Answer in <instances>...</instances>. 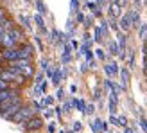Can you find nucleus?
<instances>
[{
	"label": "nucleus",
	"instance_id": "f257e3e1",
	"mask_svg": "<svg viewBox=\"0 0 147 133\" xmlns=\"http://www.w3.org/2000/svg\"><path fill=\"white\" fill-rule=\"evenodd\" d=\"M23 104H25V103H23L22 95L11 97V99H7V101L0 103V115H2L4 119H9V121H11V119L18 114V110L22 108Z\"/></svg>",
	"mask_w": 147,
	"mask_h": 133
},
{
	"label": "nucleus",
	"instance_id": "f03ea898",
	"mask_svg": "<svg viewBox=\"0 0 147 133\" xmlns=\"http://www.w3.org/2000/svg\"><path fill=\"white\" fill-rule=\"evenodd\" d=\"M7 69H11L13 72L23 76V77H32L34 76V66H32V59H16V61H11Z\"/></svg>",
	"mask_w": 147,
	"mask_h": 133
},
{
	"label": "nucleus",
	"instance_id": "7ed1b4c3",
	"mask_svg": "<svg viewBox=\"0 0 147 133\" xmlns=\"http://www.w3.org/2000/svg\"><path fill=\"white\" fill-rule=\"evenodd\" d=\"M36 112H38V110H36L32 104H23L22 108L18 110V114L13 117L11 121H13V122H16V124H23V122H27L29 119L34 117V115H36Z\"/></svg>",
	"mask_w": 147,
	"mask_h": 133
},
{
	"label": "nucleus",
	"instance_id": "20e7f679",
	"mask_svg": "<svg viewBox=\"0 0 147 133\" xmlns=\"http://www.w3.org/2000/svg\"><path fill=\"white\" fill-rule=\"evenodd\" d=\"M20 126H22V130L25 133H29V131H39V130L43 128V119L34 115L32 119H29L27 122H23V124H20Z\"/></svg>",
	"mask_w": 147,
	"mask_h": 133
},
{
	"label": "nucleus",
	"instance_id": "39448f33",
	"mask_svg": "<svg viewBox=\"0 0 147 133\" xmlns=\"http://www.w3.org/2000/svg\"><path fill=\"white\" fill-rule=\"evenodd\" d=\"M9 36L13 38V42H15L16 45H22V43H25V34H23V31L20 29V27H13L11 31H9Z\"/></svg>",
	"mask_w": 147,
	"mask_h": 133
},
{
	"label": "nucleus",
	"instance_id": "423d86ee",
	"mask_svg": "<svg viewBox=\"0 0 147 133\" xmlns=\"http://www.w3.org/2000/svg\"><path fill=\"white\" fill-rule=\"evenodd\" d=\"M16 95H20V90L13 88V86H9V88H5V90H0V103L7 101L11 97H16Z\"/></svg>",
	"mask_w": 147,
	"mask_h": 133
},
{
	"label": "nucleus",
	"instance_id": "0eeeda50",
	"mask_svg": "<svg viewBox=\"0 0 147 133\" xmlns=\"http://www.w3.org/2000/svg\"><path fill=\"white\" fill-rule=\"evenodd\" d=\"M131 16L129 15H124L122 18H120V29H124V31H129L131 29Z\"/></svg>",
	"mask_w": 147,
	"mask_h": 133
},
{
	"label": "nucleus",
	"instance_id": "6e6552de",
	"mask_svg": "<svg viewBox=\"0 0 147 133\" xmlns=\"http://www.w3.org/2000/svg\"><path fill=\"white\" fill-rule=\"evenodd\" d=\"M120 77H122V88H126L128 83H129V77H131L129 70L128 69H122V70H120Z\"/></svg>",
	"mask_w": 147,
	"mask_h": 133
},
{
	"label": "nucleus",
	"instance_id": "1a4fd4ad",
	"mask_svg": "<svg viewBox=\"0 0 147 133\" xmlns=\"http://www.w3.org/2000/svg\"><path fill=\"white\" fill-rule=\"evenodd\" d=\"M34 22H36V25H38V29L41 31L43 34H47V32H49V31L45 29V22H43V18H41V15H36V16H34Z\"/></svg>",
	"mask_w": 147,
	"mask_h": 133
},
{
	"label": "nucleus",
	"instance_id": "9d476101",
	"mask_svg": "<svg viewBox=\"0 0 147 133\" xmlns=\"http://www.w3.org/2000/svg\"><path fill=\"white\" fill-rule=\"evenodd\" d=\"M63 72L61 70H54V76H52V85L54 86H59V83H61V79H63Z\"/></svg>",
	"mask_w": 147,
	"mask_h": 133
},
{
	"label": "nucleus",
	"instance_id": "9b49d317",
	"mask_svg": "<svg viewBox=\"0 0 147 133\" xmlns=\"http://www.w3.org/2000/svg\"><path fill=\"white\" fill-rule=\"evenodd\" d=\"M104 70H106V74L108 76H115L117 72H118V69H117V63H108L104 66Z\"/></svg>",
	"mask_w": 147,
	"mask_h": 133
},
{
	"label": "nucleus",
	"instance_id": "f8f14e48",
	"mask_svg": "<svg viewBox=\"0 0 147 133\" xmlns=\"http://www.w3.org/2000/svg\"><path fill=\"white\" fill-rule=\"evenodd\" d=\"M108 49H110V54H113V56L120 54V47H118L115 42H110V43H108Z\"/></svg>",
	"mask_w": 147,
	"mask_h": 133
},
{
	"label": "nucleus",
	"instance_id": "ddd939ff",
	"mask_svg": "<svg viewBox=\"0 0 147 133\" xmlns=\"http://www.w3.org/2000/svg\"><path fill=\"white\" fill-rule=\"evenodd\" d=\"M74 106H76V108L79 110V112H83V114H84V110H86V104H84V101H83V99H74Z\"/></svg>",
	"mask_w": 147,
	"mask_h": 133
},
{
	"label": "nucleus",
	"instance_id": "4468645a",
	"mask_svg": "<svg viewBox=\"0 0 147 133\" xmlns=\"http://www.w3.org/2000/svg\"><path fill=\"white\" fill-rule=\"evenodd\" d=\"M129 16H131V24L136 25V27H140V15H138V13L133 11V13H129Z\"/></svg>",
	"mask_w": 147,
	"mask_h": 133
},
{
	"label": "nucleus",
	"instance_id": "2eb2a0df",
	"mask_svg": "<svg viewBox=\"0 0 147 133\" xmlns=\"http://www.w3.org/2000/svg\"><path fill=\"white\" fill-rule=\"evenodd\" d=\"M101 124H102V121H101V119H95V121L92 122V131H93V133L101 131Z\"/></svg>",
	"mask_w": 147,
	"mask_h": 133
},
{
	"label": "nucleus",
	"instance_id": "dca6fc26",
	"mask_svg": "<svg viewBox=\"0 0 147 133\" xmlns=\"http://www.w3.org/2000/svg\"><path fill=\"white\" fill-rule=\"evenodd\" d=\"M110 15H111V16H115V18L120 16V7H118L117 4H113L111 7H110Z\"/></svg>",
	"mask_w": 147,
	"mask_h": 133
},
{
	"label": "nucleus",
	"instance_id": "f3484780",
	"mask_svg": "<svg viewBox=\"0 0 147 133\" xmlns=\"http://www.w3.org/2000/svg\"><path fill=\"white\" fill-rule=\"evenodd\" d=\"M36 7H38L39 15H45V13H47V7H45V4L41 2V0H36Z\"/></svg>",
	"mask_w": 147,
	"mask_h": 133
},
{
	"label": "nucleus",
	"instance_id": "a211bd4d",
	"mask_svg": "<svg viewBox=\"0 0 147 133\" xmlns=\"http://www.w3.org/2000/svg\"><path fill=\"white\" fill-rule=\"evenodd\" d=\"M118 47H120V50H124L126 49V34H120V32H118Z\"/></svg>",
	"mask_w": 147,
	"mask_h": 133
},
{
	"label": "nucleus",
	"instance_id": "6ab92c4d",
	"mask_svg": "<svg viewBox=\"0 0 147 133\" xmlns=\"http://www.w3.org/2000/svg\"><path fill=\"white\" fill-rule=\"evenodd\" d=\"M102 31H101V27H95V38H93V40H95V42H102Z\"/></svg>",
	"mask_w": 147,
	"mask_h": 133
},
{
	"label": "nucleus",
	"instance_id": "aec40b11",
	"mask_svg": "<svg viewBox=\"0 0 147 133\" xmlns=\"http://www.w3.org/2000/svg\"><path fill=\"white\" fill-rule=\"evenodd\" d=\"M43 106H50V104H54V97H50V95H47L45 99H43Z\"/></svg>",
	"mask_w": 147,
	"mask_h": 133
},
{
	"label": "nucleus",
	"instance_id": "412c9836",
	"mask_svg": "<svg viewBox=\"0 0 147 133\" xmlns=\"http://www.w3.org/2000/svg\"><path fill=\"white\" fill-rule=\"evenodd\" d=\"M101 31H102V34H108V22L106 20L101 22Z\"/></svg>",
	"mask_w": 147,
	"mask_h": 133
},
{
	"label": "nucleus",
	"instance_id": "4be33fe9",
	"mask_svg": "<svg viewBox=\"0 0 147 133\" xmlns=\"http://www.w3.org/2000/svg\"><path fill=\"white\" fill-rule=\"evenodd\" d=\"M93 112H95V106H93V104H88V106H86V110H84V114H86V115H92Z\"/></svg>",
	"mask_w": 147,
	"mask_h": 133
},
{
	"label": "nucleus",
	"instance_id": "5701e85b",
	"mask_svg": "<svg viewBox=\"0 0 147 133\" xmlns=\"http://www.w3.org/2000/svg\"><path fill=\"white\" fill-rule=\"evenodd\" d=\"M95 52H97V58H99V59H106V52H104L102 49H97Z\"/></svg>",
	"mask_w": 147,
	"mask_h": 133
},
{
	"label": "nucleus",
	"instance_id": "b1692460",
	"mask_svg": "<svg viewBox=\"0 0 147 133\" xmlns=\"http://www.w3.org/2000/svg\"><path fill=\"white\" fill-rule=\"evenodd\" d=\"M140 36H142L144 40H147V25H144V27L140 29Z\"/></svg>",
	"mask_w": 147,
	"mask_h": 133
},
{
	"label": "nucleus",
	"instance_id": "393cba45",
	"mask_svg": "<svg viewBox=\"0 0 147 133\" xmlns=\"http://www.w3.org/2000/svg\"><path fill=\"white\" fill-rule=\"evenodd\" d=\"M5 88H9V83L4 81V79H0V90H5Z\"/></svg>",
	"mask_w": 147,
	"mask_h": 133
},
{
	"label": "nucleus",
	"instance_id": "a878e982",
	"mask_svg": "<svg viewBox=\"0 0 147 133\" xmlns=\"http://www.w3.org/2000/svg\"><path fill=\"white\" fill-rule=\"evenodd\" d=\"M45 76H47V77H52V76H54V69H52V66H49V69L45 70Z\"/></svg>",
	"mask_w": 147,
	"mask_h": 133
},
{
	"label": "nucleus",
	"instance_id": "bb28decb",
	"mask_svg": "<svg viewBox=\"0 0 147 133\" xmlns=\"http://www.w3.org/2000/svg\"><path fill=\"white\" fill-rule=\"evenodd\" d=\"M22 24H23V27H27V29L31 27V24H29V18H27V16H22Z\"/></svg>",
	"mask_w": 147,
	"mask_h": 133
},
{
	"label": "nucleus",
	"instance_id": "cd10ccee",
	"mask_svg": "<svg viewBox=\"0 0 147 133\" xmlns=\"http://www.w3.org/2000/svg\"><path fill=\"white\" fill-rule=\"evenodd\" d=\"M72 104H74V103H70V101H68V103H65V104H63V110H65V112H70Z\"/></svg>",
	"mask_w": 147,
	"mask_h": 133
},
{
	"label": "nucleus",
	"instance_id": "c85d7f7f",
	"mask_svg": "<svg viewBox=\"0 0 147 133\" xmlns=\"http://www.w3.org/2000/svg\"><path fill=\"white\" fill-rule=\"evenodd\" d=\"M110 122H111V124H115V126H118V117L111 115V117H110Z\"/></svg>",
	"mask_w": 147,
	"mask_h": 133
},
{
	"label": "nucleus",
	"instance_id": "c756f323",
	"mask_svg": "<svg viewBox=\"0 0 147 133\" xmlns=\"http://www.w3.org/2000/svg\"><path fill=\"white\" fill-rule=\"evenodd\" d=\"M140 126H142V128H144V131L147 133V121H145V119H140Z\"/></svg>",
	"mask_w": 147,
	"mask_h": 133
},
{
	"label": "nucleus",
	"instance_id": "7c9ffc66",
	"mask_svg": "<svg viewBox=\"0 0 147 133\" xmlns=\"http://www.w3.org/2000/svg\"><path fill=\"white\" fill-rule=\"evenodd\" d=\"M81 128H83L81 122H74V131H81Z\"/></svg>",
	"mask_w": 147,
	"mask_h": 133
},
{
	"label": "nucleus",
	"instance_id": "2f4dec72",
	"mask_svg": "<svg viewBox=\"0 0 147 133\" xmlns=\"http://www.w3.org/2000/svg\"><path fill=\"white\" fill-rule=\"evenodd\" d=\"M79 7V0H72V11H77Z\"/></svg>",
	"mask_w": 147,
	"mask_h": 133
},
{
	"label": "nucleus",
	"instance_id": "473e14b6",
	"mask_svg": "<svg viewBox=\"0 0 147 133\" xmlns=\"http://www.w3.org/2000/svg\"><path fill=\"white\" fill-rule=\"evenodd\" d=\"M92 22H93V18H92V16L84 18V25H86V27H90V25H92Z\"/></svg>",
	"mask_w": 147,
	"mask_h": 133
},
{
	"label": "nucleus",
	"instance_id": "72a5a7b5",
	"mask_svg": "<svg viewBox=\"0 0 147 133\" xmlns=\"http://www.w3.org/2000/svg\"><path fill=\"white\" fill-rule=\"evenodd\" d=\"M128 121H126V117H118V126H126Z\"/></svg>",
	"mask_w": 147,
	"mask_h": 133
},
{
	"label": "nucleus",
	"instance_id": "f704fd0d",
	"mask_svg": "<svg viewBox=\"0 0 147 133\" xmlns=\"http://www.w3.org/2000/svg\"><path fill=\"white\" fill-rule=\"evenodd\" d=\"M76 18H77V22H81V24L84 22V15H83V13H77V16H76Z\"/></svg>",
	"mask_w": 147,
	"mask_h": 133
},
{
	"label": "nucleus",
	"instance_id": "c9c22d12",
	"mask_svg": "<svg viewBox=\"0 0 147 133\" xmlns=\"http://www.w3.org/2000/svg\"><path fill=\"white\" fill-rule=\"evenodd\" d=\"M63 97H65V90L59 88V90H57V99H63Z\"/></svg>",
	"mask_w": 147,
	"mask_h": 133
},
{
	"label": "nucleus",
	"instance_id": "e433bc0d",
	"mask_svg": "<svg viewBox=\"0 0 147 133\" xmlns=\"http://www.w3.org/2000/svg\"><path fill=\"white\" fill-rule=\"evenodd\" d=\"M49 133H56V126H54V122H50V124H49Z\"/></svg>",
	"mask_w": 147,
	"mask_h": 133
},
{
	"label": "nucleus",
	"instance_id": "4c0bfd02",
	"mask_svg": "<svg viewBox=\"0 0 147 133\" xmlns=\"http://www.w3.org/2000/svg\"><path fill=\"white\" fill-rule=\"evenodd\" d=\"M4 20H5V11L0 7V22H4Z\"/></svg>",
	"mask_w": 147,
	"mask_h": 133
},
{
	"label": "nucleus",
	"instance_id": "58836bf2",
	"mask_svg": "<svg viewBox=\"0 0 147 133\" xmlns=\"http://www.w3.org/2000/svg\"><path fill=\"white\" fill-rule=\"evenodd\" d=\"M34 40H36V43H38V47H39V50H43V43H41V40H39L38 36H36Z\"/></svg>",
	"mask_w": 147,
	"mask_h": 133
},
{
	"label": "nucleus",
	"instance_id": "ea45409f",
	"mask_svg": "<svg viewBox=\"0 0 147 133\" xmlns=\"http://www.w3.org/2000/svg\"><path fill=\"white\" fill-rule=\"evenodd\" d=\"M88 9L95 11V9H97V4H93V2H88Z\"/></svg>",
	"mask_w": 147,
	"mask_h": 133
},
{
	"label": "nucleus",
	"instance_id": "a19ab883",
	"mask_svg": "<svg viewBox=\"0 0 147 133\" xmlns=\"http://www.w3.org/2000/svg\"><path fill=\"white\" fill-rule=\"evenodd\" d=\"M54 115V110H45V117H52Z\"/></svg>",
	"mask_w": 147,
	"mask_h": 133
},
{
	"label": "nucleus",
	"instance_id": "79ce46f5",
	"mask_svg": "<svg viewBox=\"0 0 147 133\" xmlns=\"http://www.w3.org/2000/svg\"><path fill=\"white\" fill-rule=\"evenodd\" d=\"M101 130H102V131H108V124H106L104 121H102V124H101Z\"/></svg>",
	"mask_w": 147,
	"mask_h": 133
},
{
	"label": "nucleus",
	"instance_id": "37998d69",
	"mask_svg": "<svg viewBox=\"0 0 147 133\" xmlns=\"http://www.w3.org/2000/svg\"><path fill=\"white\" fill-rule=\"evenodd\" d=\"M86 70H88V65L83 63V65H81V72H86Z\"/></svg>",
	"mask_w": 147,
	"mask_h": 133
},
{
	"label": "nucleus",
	"instance_id": "c03bdc74",
	"mask_svg": "<svg viewBox=\"0 0 147 133\" xmlns=\"http://www.w3.org/2000/svg\"><path fill=\"white\" fill-rule=\"evenodd\" d=\"M70 92H72V94H74V92H77V86H76V85H72V86H70Z\"/></svg>",
	"mask_w": 147,
	"mask_h": 133
},
{
	"label": "nucleus",
	"instance_id": "a18cd8bd",
	"mask_svg": "<svg viewBox=\"0 0 147 133\" xmlns=\"http://www.w3.org/2000/svg\"><path fill=\"white\" fill-rule=\"evenodd\" d=\"M126 4V0H117V5H118V7H120V5H124Z\"/></svg>",
	"mask_w": 147,
	"mask_h": 133
},
{
	"label": "nucleus",
	"instance_id": "49530a36",
	"mask_svg": "<svg viewBox=\"0 0 147 133\" xmlns=\"http://www.w3.org/2000/svg\"><path fill=\"white\" fill-rule=\"evenodd\" d=\"M144 54H145V56H147V42H145V43H144Z\"/></svg>",
	"mask_w": 147,
	"mask_h": 133
},
{
	"label": "nucleus",
	"instance_id": "de8ad7c7",
	"mask_svg": "<svg viewBox=\"0 0 147 133\" xmlns=\"http://www.w3.org/2000/svg\"><path fill=\"white\" fill-rule=\"evenodd\" d=\"M144 69H147V56H144Z\"/></svg>",
	"mask_w": 147,
	"mask_h": 133
},
{
	"label": "nucleus",
	"instance_id": "09e8293b",
	"mask_svg": "<svg viewBox=\"0 0 147 133\" xmlns=\"http://www.w3.org/2000/svg\"><path fill=\"white\" fill-rule=\"evenodd\" d=\"M124 133H133V130H131V128H126V130H124Z\"/></svg>",
	"mask_w": 147,
	"mask_h": 133
},
{
	"label": "nucleus",
	"instance_id": "8fccbe9b",
	"mask_svg": "<svg viewBox=\"0 0 147 133\" xmlns=\"http://www.w3.org/2000/svg\"><path fill=\"white\" fill-rule=\"evenodd\" d=\"M144 76H145V79H147V69H144Z\"/></svg>",
	"mask_w": 147,
	"mask_h": 133
},
{
	"label": "nucleus",
	"instance_id": "3c124183",
	"mask_svg": "<svg viewBox=\"0 0 147 133\" xmlns=\"http://www.w3.org/2000/svg\"><path fill=\"white\" fill-rule=\"evenodd\" d=\"M102 2H104V0H97V4H99V5H101V4H102Z\"/></svg>",
	"mask_w": 147,
	"mask_h": 133
},
{
	"label": "nucleus",
	"instance_id": "603ef678",
	"mask_svg": "<svg viewBox=\"0 0 147 133\" xmlns=\"http://www.w3.org/2000/svg\"><path fill=\"white\" fill-rule=\"evenodd\" d=\"M29 133H41V130H39V131H29Z\"/></svg>",
	"mask_w": 147,
	"mask_h": 133
},
{
	"label": "nucleus",
	"instance_id": "864d4df0",
	"mask_svg": "<svg viewBox=\"0 0 147 133\" xmlns=\"http://www.w3.org/2000/svg\"><path fill=\"white\" fill-rule=\"evenodd\" d=\"M145 42H147V40H145Z\"/></svg>",
	"mask_w": 147,
	"mask_h": 133
}]
</instances>
